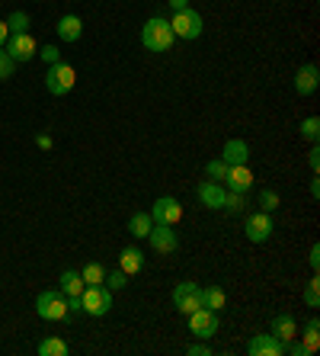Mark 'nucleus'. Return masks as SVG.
<instances>
[{"label": "nucleus", "instance_id": "nucleus-30", "mask_svg": "<svg viewBox=\"0 0 320 356\" xmlns=\"http://www.w3.org/2000/svg\"><path fill=\"white\" fill-rule=\"evenodd\" d=\"M279 209V193H272V190H263L260 193V212H276Z\"/></svg>", "mask_w": 320, "mask_h": 356}, {"label": "nucleus", "instance_id": "nucleus-31", "mask_svg": "<svg viewBox=\"0 0 320 356\" xmlns=\"http://www.w3.org/2000/svg\"><path fill=\"white\" fill-rule=\"evenodd\" d=\"M301 138H308V141L320 138V119L317 116H311V119H304L301 122Z\"/></svg>", "mask_w": 320, "mask_h": 356}, {"label": "nucleus", "instance_id": "nucleus-38", "mask_svg": "<svg viewBox=\"0 0 320 356\" xmlns=\"http://www.w3.org/2000/svg\"><path fill=\"white\" fill-rule=\"evenodd\" d=\"M7 39H10V26L3 23V19H0V49L7 45Z\"/></svg>", "mask_w": 320, "mask_h": 356}, {"label": "nucleus", "instance_id": "nucleus-20", "mask_svg": "<svg viewBox=\"0 0 320 356\" xmlns=\"http://www.w3.org/2000/svg\"><path fill=\"white\" fill-rule=\"evenodd\" d=\"M83 289H87V282H83V276L77 273V270H65V273H61V292H65L67 298H81Z\"/></svg>", "mask_w": 320, "mask_h": 356}, {"label": "nucleus", "instance_id": "nucleus-37", "mask_svg": "<svg viewBox=\"0 0 320 356\" xmlns=\"http://www.w3.org/2000/svg\"><path fill=\"white\" fill-rule=\"evenodd\" d=\"M212 353V350L205 347V343H192V347H189V356H208Z\"/></svg>", "mask_w": 320, "mask_h": 356}, {"label": "nucleus", "instance_id": "nucleus-14", "mask_svg": "<svg viewBox=\"0 0 320 356\" xmlns=\"http://www.w3.org/2000/svg\"><path fill=\"white\" fill-rule=\"evenodd\" d=\"M317 83H320L317 65H301V67H298V74H295V90L301 93V97H311V93L317 90Z\"/></svg>", "mask_w": 320, "mask_h": 356}, {"label": "nucleus", "instance_id": "nucleus-8", "mask_svg": "<svg viewBox=\"0 0 320 356\" xmlns=\"http://www.w3.org/2000/svg\"><path fill=\"white\" fill-rule=\"evenodd\" d=\"M173 305L180 308L183 315H192L196 308H202V289H199L196 282H180L173 289Z\"/></svg>", "mask_w": 320, "mask_h": 356}, {"label": "nucleus", "instance_id": "nucleus-18", "mask_svg": "<svg viewBox=\"0 0 320 356\" xmlns=\"http://www.w3.org/2000/svg\"><path fill=\"white\" fill-rule=\"evenodd\" d=\"M272 334H276L282 343H288L292 337H298V321H295V315L282 312V315L272 318Z\"/></svg>", "mask_w": 320, "mask_h": 356}, {"label": "nucleus", "instance_id": "nucleus-15", "mask_svg": "<svg viewBox=\"0 0 320 356\" xmlns=\"http://www.w3.org/2000/svg\"><path fill=\"white\" fill-rule=\"evenodd\" d=\"M221 161L228 167H234V164H246L250 161V145H246L244 138H230V141H224V154H221Z\"/></svg>", "mask_w": 320, "mask_h": 356}, {"label": "nucleus", "instance_id": "nucleus-39", "mask_svg": "<svg viewBox=\"0 0 320 356\" xmlns=\"http://www.w3.org/2000/svg\"><path fill=\"white\" fill-rule=\"evenodd\" d=\"M167 3H170L173 13H180V10H186V7H189V0H167Z\"/></svg>", "mask_w": 320, "mask_h": 356}, {"label": "nucleus", "instance_id": "nucleus-12", "mask_svg": "<svg viewBox=\"0 0 320 356\" xmlns=\"http://www.w3.org/2000/svg\"><path fill=\"white\" fill-rule=\"evenodd\" d=\"M246 353L250 356H279V353H285V343H282L276 334H256V337H250V343H246Z\"/></svg>", "mask_w": 320, "mask_h": 356}, {"label": "nucleus", "instance_id": "nucleus-3", "mask_svg": "<svg viewBox=\"0 0 320 356\" xmlns=\"http://www.w3.org/2000/svg\"><path fill=\"white\" fill-rule=\"evenodd\" d=\"M74 83H77V74H74V67L71 65H65V61L49 65V71H45V90H49L51 97H65V93H71Z\"/></svg>", "mask_w": 320, "mask_h": 356}, {"label": "nucleus", "instance_id": "nucleus-41", "mask_svg": "<svg viewBox=\"0 0 320 356\" xmlns=\"http://www.w3.org/2000/svg\"><path fill=\"white\" fill-rule=\"evenodd\" d=\"M311 196L320 199V180H317V174H314V180H311Z\"/></svg>", "mask_w": 320, "mask_h": 356}, {"label": "nucleus", "instance_id": "nucleus-22", "mask_svg": "<svg viewBox=\"0 0 320 356\" xmlns=\"http://www.w3.org/2000/svg\"><path fill=\"white\" fill-rule=\"evenodd\" d=\"M224 302H228V296H224L221 286H205L202 289V308H212V312H221Z\"/></svg>", "mask_w": 320, "mask_h": 356}, {"label": "nucleus", "instance_id": "nucleus-7", "mask_svg": "<svg viewBox=\"0 0 320 356\" xmlns=\"http://www.w3.org/2000/svg\"><path fill=\"white\" fill-rule=\"evenodd\" d=\"M218 324H221V318H218V312H212V308H196L192 315H189V327H192V334H196L199 340H208L218 334Z\"/></svg>", "mask_w": 320, "mask_h": 356}, {"label": "nucleus", "instance_id": "nucleus-4", "mask_svg": "<svg viewBox=\"0 0 320 356\" xmlns=\"http://www.w3.org/2000/svg\"><path fill=\"white\" fill-rule=\"evenodd\" d=\"M81 308L93 318L109 315V308H112V292H109L106 286H87V289L81 292Z\"/></svg>", "mask_w": 320, "mask_h": 356}, {"label": "nucleus", "instance_id": "nucleus-13", "mask_svg": "<svg viewBox=\"0 0 320 356\" xmlns=\"http://www.w3.org/2000/svg\"><path fill=\"white\" fill-rule=\"evenodd\" d=\"M224 186H228L230 193H250V186H253V174H250V167H246V164H234V167H228Z\"/></svg>", "mask_w": 320, "mask_h": 356}, {"label": "nucleus", "instance_id": "nucleus-32", "mask_svg": "<svg viewBox=\"0 0 320 356\" xmlns=\"http://www.w3.org/2000/svg\"><path fill=\"white\" fill-rule=\"evenodd\" d=\"M13 71H17V61L7 55V49H0V81L13 77Z\"/></svg>", "mask_w": 320, "mask_h": 356}, {"label": "nucleus", "instance_id": "nucleus-16", "mask_svg": "<svg viewBox=\"0 0 320 356\" xmlns=\"http://www.w3.org/2000/svg\"><path fill=\"white\" fill-rule=\"evenodd\" d=\"M199 199H202V206H208V209H221V202H224V186L221 183H214V180H205V183H199Z\"/></svg>", "mask_w": 320, "mask_h": 356}, {"label": "nucleus", "instance_id": "nucleus-35", "mask_svg": "<svg viewBox=\"0 0 320 356\" xmlns=\"http://www.w3.org/2000/svg\"><path fill=\"white\" fill-rule=\"evenodd\" d=\"M308 164H311V170H314V174H317V170H320V148H317V141H314L311 154H308Z\"/></svg>", "mask_w": 320, "mask_h": 356}, {"label": "nucleus", "instance_id": "nucleus-9", "mask_svg": "<svg viewBox=\"0 0 320 356\" xmlns=\"http://www.w3.org/2000/svg\"><path fill=\"white\" fill-rule=\"evenodd\" d=\"M151 218H154V225H176L183 218V206H180V199H173V196H160L151 206Z\"/></svg>", "mask_w": 320, "mask_h": 356}, {"label": "nucleus", "instance_id": "nucleus-5", "mask_svg": "<svg viewBox=\"0 0 320 356\" xmlns=\"http://www.w3.org/2000/svg\"><path fill=\"white\" fill-rule=\"evenodd\" d=\"M173 35L176 39H186V42H192V39H199L202 35V17H199V10H192V7H186V10H180V13H173Z\"/></svg>", "mask_w": 320, "mask_h": 356}, {"label": "nucleus", "instance_id": "nucleus-1", "mask_svg": "<svg viewBox=\"0 0 320 356\" xmlns=\"http://www.w3.org/2000/svg\"><path fill=\"white\" fill-rule=\"evenodd\" d=\"M173 26L160 17H151L148 23L141 26V42H144V49L148 51H167L173 45Z\"/></svg>", "mask_w": 320, "mask_h": 356}, {"label": "nucleus", "instance_id": "nucleus-36", "mask_svg": "<svg viewBox=\"0 0 320 356\" xmlns=\"http://www.w3.org/2000/svg\"><path fill=\"white\" fill-rule=\"evenodd\" d=\"M308 264H311V270H320V244H314V248H311V257H308Z\"/></svg>", "mask_w": 320, "mask_h": 356}, {"label": "nucleus", "instance_id": "nucleus-27", "mask_svg": "<svg viewBox=\"0 0 320 356\" xmlns=\"http://www.w3.org/2000/svg\"><path fill=\"white\" fill-rule=\"evenodd\" d=\"M205 174H208V180L224 183V177H228V164H224L221 158H218V161H208V164H205Z\"/></svg>", "mask_w": 320, "mask_h": 356}, {"label": "nucleus", "instance_id": "nucleus-2", "mask_svg": "<svg viewBox=\"0 0 320 356\" xmlns=\"http://www.w3.org/2000/svg\"><path fill=\"white\" fill-rule=\"evenodd\" d=\"M35 312H39V318H45V321H65V318L71 315L67 296L65 292H58V289L39 292V298H35Z\"/></svg>", "mask_w": 320, "mask_h": 356}, {"label": "nucleus", "instance_id": "nucleus-17", "mask_svg": "<svg viewBox=\"0 0 320 356\" xmlns=\"http://www.w3.org/2000/svg\"><path fill=\"white\" fill-rule=\"evenodd\" d=\"M119 270H122L125 276H135L144 270V254H141L138 248H122V254H119Z\"/></svg>", "mask_w": 320, "mask_h": 356}, {"label": "nucleus", "instance_id": "nucleus-40", "mask_svg": "<svg viewBox=\"0 0 320 356\" xmlns=\"http://www.w3.org/2000/svg\"><path fill=\"white\" fill-rule=\"evenodd\" d=\"M35 145H39V148H45V151H49V148H51V138H49V135H39V138H35Z\"/></svg>", "mask_w": 320, "mask_h": 356}, {"label": "nucleus", "instance_id": "nucleus-26", "mask_svg": "<svg viewBox=\"0 0 320 356\" xmlns=\"http://www.w3.org/2000/svg\"><path fill=\"white\" fill-rule=\"evenodd\" d=\"M304 305H308V308H317L320 305V280H317V276L304 286Z\"/></svg>", "mask_w": 320, "mask_h": 356}, {"label": "nucleus", "instance_id": "nucleus-29", "mask_svg": "<svg viewBox=\"0 0 320 356\" xmlns=\"http://www.w3.org/2000/svg\"><path fill=\"white\" fill-rule=\"evenodd\" d=\"M244 206H246V199H244V193H224V202H221V209H228V212H244Z\"/></svg>", "mask_w": 320, "mask_h": 356}, {"label": "nucleus", "instance_id": "nucleus-25", "mask_svg": "<svg viewBox=\"0 0 320 356\" xmlns=\"http://www.w3.org/2000/svg\"><path fill=\"white\" fill-rule=\"evenodd\" d=\"M81 276H83L87 286H103V282H106V270H103V264H87L81 270Z\"/></svg>", "mask_w": 320, "mask_h": 356}, {"label": "nucleus", "instance_id": "nucleus-11", "mask_svg": "<svg viewBox=\"0 0 320 356\" xmlns=\"http://www.w3.org/2000/svg\"><path fill=\"white\" fill-rule=\"evenodd\" d=\"M272 232H276V222H272L269 212H253V216L246 218V238L253 241V244H263V241H269Z\"/></svg>", "mask_w": 320, "mask_h": 356}, {"label": "nucleus", "instance_id": "nucleus-6", "mask_svg": "<svg viewBox=\"0 0 320 356\" xmlns=\"http://www.w3.org/2000/svg\"><path fill=\"white\" fill-rule=\"evenodd\" d=\"M3 49H7V55L17 61V65H23V61H33L35 55H39V42H35L29 33H10Z\"/></svg>", "mask_w": 320, "mask_h": 356}, {"label": "nucleus", "instance_id": "nucleus-28", "mask_svg": "<svg viewBox=\"0 0 320 356\" xmlns=\"http://www.w3.org/2000/svg\"><path fill=\"white\" fill-rule=\"evenodd\" d=\"M7 26H10V33H29V13H23V10L10 13Z\"/></svg>", "mask_w": 320, "mask_h": 356}, {"label": "nucleus", "instance_id": "nucleus-24", "mask_svg": "<svg viewBox=\"0 0 320 356\" xmlns=\"http://www.w3.org/2000/svg\"><path fill=\"white\" fill-rule=\"evenodd\" d=\"M39 350L42 356H67V343L61 337H45V340H39Z\"/></svg>", "mask_w": 320, "mask_h": 356}, {"label": "nucleus", "instance_id": "nucleus-19", "mask_svg": "<svg viewBox=\"0 0 320 356\" xmlns=\"http://www.w3.org/2000/svg\"><path fill=\"white\" fill-rule=\"evenodd\" d=\"M55 29H58V35H61L65 42H77V39H81V33H83V19L71 13V17H61V19H58Z\"/></svg>", "mask_w": 320, "mask_h": 356}, {"label": "nucleus", "instance_id": "nucleus-34", "mask_svg": "<svg viewBox=\"0 0 320 356\" xmlns=\"http://www.w3.org/2000/svg\"><path fill=\"white\" fill-rule=\"evenodd\" d=\"M39 58L49 61V65H55V61H61V51H58V45H42V49H39Z\"/></svg>", "mask_w": 320, "mask_h": 356}, {"label": "nucleus", "instance_id": "nucleus-10", "mask_svg": "<svg viewBox=\"0 0 320 356\" xmlns=\"http://www.w3.org/2000/svg\"><path fill=\"white\" fill-rule=\"evenodd\" d=\"M148 244L157 254H173V250L180 248V234L173 232V225H154L148 234Z\"/></svg>", "mask_w": 320, "mask_h": 356}, {"label": "nucleus", "instance_id": "nucleus-21", "mask_svg": "<svg viewBox=\"0 0 320 356\" xmlns=\"http://www.w3.org/2000/svg\"><path fill=\"white\" fill-rule=\"evenodd\" d=\"M151 228H154V218H151L148 212H135V216L128 218V232H132V238H148Z\"/></svg>", "mask_w": 320, "mask_h": 356}, {"label": "nucleus", "instance_id": "nucleus-33", "mask_svg": "<svg viewBox=\"0 0 320 356\" xmlns=\"http://www.w3.org/2000/svg\"><path fill=\"white\" fill-rule=\"evenodd\" d=\"M128 286V276L122 273V270H115V273H106V289L115 292V289H125Z\"/></svg>", "mask_w": 320, "mask_h": 356}, {"label": "nucleus", "instance_id": "nucleus-23", "mask_svg": "<svg viewBox=\"0 0 320 356\" xmlns=\"http://www.w3.org/2000/svg\"><path fill=\"white\" fill-rule=\"evenodd\" d=\"M301 343H304L308 350H311V353H317V350H320V321H317V318H311V321L304 324Z\"/></svg>", "mask_w": 320, "mask_h": 356}]
</instances>
